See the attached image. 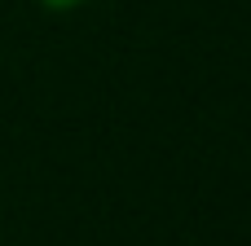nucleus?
Returning <instances> with one entry per match:
<instances>
[{
  "mask_svg": "<svg viewBox=\"0 0 251 246\" xmlns=\"http://www.w3.org/2000/svg\"><path fill=\"white\" fill-rule=\"evenodd\" d=\"M44 9H75V4H84V0H40Z\"/></svg>",
  "mask_w": 251,
  "mask_h": 246,
  "instance_id": "nucleus-1",
  "label": "nucleus"
}]
</instances>
